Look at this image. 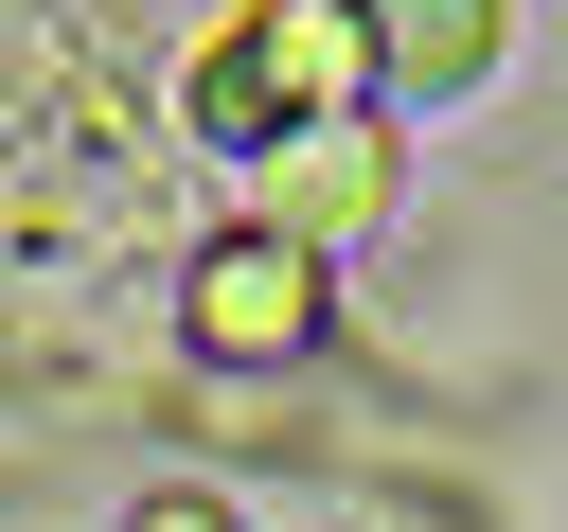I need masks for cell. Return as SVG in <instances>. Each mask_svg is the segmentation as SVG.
Segmentation results:
<instances>
[{
    "label": "cell",
    "mask_w": 568,
    "mask_h": 532,
    "mask_svg": "<svg viewBox=\"0 0 568 532\" xmlns=\"http://www.w3.org/2000/svg\"><path fill=\"white\" fill-rule=\"evenodd\" d=\"M373 89V53H355V0H248L213 53H195V106H213V142H284V124H337Z\"/></svg>",
    "instance_id": "obj_1"
},
{
    "label": "cell",
    "mask_w": 568,
    "mask_h": 532,
    "mask_svg": "<svg viewBox=\"0 0 568 532\" xmlns=\"http://www.w3.org/2000/svg\"><path fill=\"white\" fill-rule=\"evenodd\" d=\"M390 177H408V160H390V124H373V106H337V124H284V142H248V231L320 266V248L390 231Z\"/></svg>",
    "instance_id": "obj_2"
},
{
    "label": "cell",
    "mask_w": 568,
    "mask_h": 532,
    "mask_svg": "<svg viewBox=\"0 0 568 532\" xmlns=\"http://www.w3.org/2000/svg\"><path fill=\"white\" fill-rule=\"evenodd\" d=\"M178 337H195L213 372H266V355H302V337H320V266H302V248H266V231H213V248H195V284H178Z\"/></svg>",
    "instance_id": "obj_3"
},
{
    "label": "cell",
    "mask_w": 568,
    "mask_h": 532,
    "mask_svg": "<svg viewBox=\"0 0 568 532\" xmlns=\"http://www.w3.org/2000/svg\"><path fill=\"white\" fill-rule=\"evenodd\" d=\"M355 53H373V89L462 106V89L515 53V0H355Z\"/></svg>",
    "instance_id": "obj_4"
},
{
    "label": "cell",
    "mask_w": 568,
    "mask_h": 532,
    "mask_svg": "<svg viewBox=\"0 0 568 532\" xmlns=\"http://www.w3.org/2000/svg\"><path fill=\"white\" fill-rule=\"evenodd\" d=\"M142 532H213V514H195V497H142Z\"/></svg>",
    "instance_id": "obj_5"
}]
</instances>
